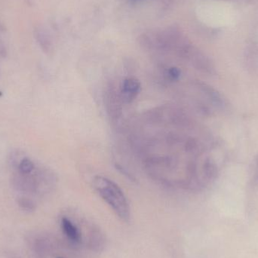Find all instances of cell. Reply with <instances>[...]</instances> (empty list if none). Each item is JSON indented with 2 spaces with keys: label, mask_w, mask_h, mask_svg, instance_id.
Segmentation results:
<instances>
[{
  "label": "cell",
  "mask_w": 258,
  "mask_h": 258,
  "mask_svg": "<svg viewBox=\"0 0 258 258\" xmlns=\"http://www.w3.org/2000/svg\"><path fill=\"white\" fill-rule=\"evenodd\" d=\"M92 186L114 213L122 221L128 222L130 219V207L120 186L108 177L101 175L94 177Z\"/></svg>",
  "instance_id": "6da1fadb"
},
{
  "label": "cell",
  "mask_w": 258,
  "mask_h": 258,
  "mask_svg": "<svg viewBox=\"0 0 258 258\" xmlns=\"http://www.w3.org/2000/svg\"><path fill=\"white\" fill-rule=\"evenodd\" d=\"M15 190L27 194H47L56 183V177L52 171L46 168H36L29 174L17 172L11 179Z\"/></svg>",
  "instance_id": "7a4b0ae2"
},
{
  "label": "cell",
  "mask_w": 258,
  "mask_h": 258,
  "mask_svg": "<svg viewBox=\"0 0 258 258\" xmlns=\"http://www.w3.org/2000/svg\"><path fill=\"white\" fill-rule=\"evenodd\" d=\"M60 225L63 234L71 245L77 247L83 243V233L79 224H76L68 217H63L60 221Z\"/></svg>",
  "instance_id": "3957f363"
},
{
  "label": "cell",
  "mask_w": 258,
  "mask_h": 258,
  "mask_svg": "<svg viewBox=\"0 0 258 258\" xmlns=\"http://www.w3.org/2000/svg\"><path fill=\"white\" fill-rule=\"evenodd\" d=\"M141 84L138 79L130 77L122 81L119 90V98L125 104L133 102L141 93Z\"/></svg>",
  "instance_id": "277c9868"
},
{
  "label": "cell",
  "mask_w": 258,
  "mask_h": 258,
  "mask_svg": "<svg viewBox=\"0 0 258 258\" xmlns=\"http://www.w3.org/2000/svg\"><path fill=\"white\" fill-rule=\"evenodd\" d=\"M249 183L251 187L258 186V154L253 158L249 167Z\"/></svg>",
  "instance_id": "5b68a950"
},
{
  "label": "cell",
  "mask_w": 258,
  "mask_h": 258,
  "mask_svg": "<svg viewBox=\"0 0 258 258\" xmlns=\"http://www.w3.org/2000/svg\"><path fill=\"white\" fill-rule=\"evenodd\" d=\"M36 169V165L31 159L24 158L17 165V172L22 174H29Z\"/></svg>",
  "instance_id": "8992f818"
},
{
  "label": "cell",
  "mask_w": 258,
  "mask_h": 258,
  "mask_svg": "<svg viewBox=\"0 0 258 258\" xmlns=\"http://www.w3.org/2000/svg\"><path fill=\"white\" fill-rule=\"evenodd\" d=\"M181 71L176 67H171L163 73L164 80L169 83H175L180 80Z\"/></svg>",
  "instance_id": "52a82bcc"
},
{
  "label": "cell",
  "mask_w": 258,
  "mask_h": 258,
  "mask_svg": "<svg viewBox=\"0 0 258 258\" xmlns=\"http://www.w3.org/2000/svg\"><path fill=\"white\" fill-rule=\"evenodd\" d=\"M18 205L23 210L32 212L36 209V203L28 197H21L18 200Z\"/></svg>",
  "instance_id": "ba28073f"
},
{
  "label": "cell",
  "mask_w": 258,
  "mask_h": 258,
  "mask_svg": "<svg viewBox=\"0 0 258 258\" xmlns=\"http://www.w3.org/2000/svg\"><path fill=\"white\" fill-rule=\"evenodd\" d=\"M135 1H138V0H135Z\"/></svg>",
  "instance_id": "9c48e42d"
}]
</instances>
